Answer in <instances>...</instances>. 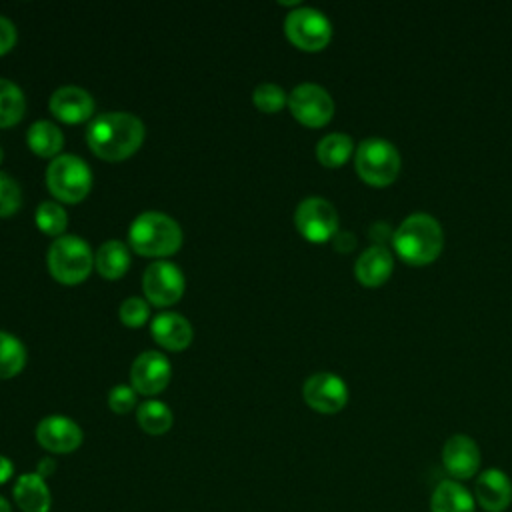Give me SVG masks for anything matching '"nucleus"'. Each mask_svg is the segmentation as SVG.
<instances>
[{
  "label": "nucleus",
  "mask_w": 512,
  "mask_h": 512,
  "mask_svg": "<svg viewBox=\"0 0 512 512\" xmlns=\"http://www.w3.org/2000/svg\"><path fill=\"white\" fill-rule=\"evenodd\" d=\"M136 420L144 432L158 436V434H164L170 430L172 410L160 400H146L138 406Z\"/></svg>",
  "instance_id": "obj_23"
},
{
  "label": "nucleus",
  "mask_w": 512,
  "mask_h": 512,
  "mask_svg": "<svg viewBox=\"0 0 512 512\" xmlns=\"http://www.w3.org/2000/svg\"><path fill=\"white\" fill-rule=\"evenodd\" d=\"M12 472H14V464L10 462V458L0 454V484H4L12 476Z\"/></svg>",
  "instance_id": "obj_35"
},
{
  "label": "nucleus",
  "mask_w": 512,
  "mask_h": 512,
  "mask_svg": "<svg viewBox=\"0 0 512 512\" xmlns=\"http://www.w3.org/2000/svg\"><path fill=\"white\" fill-rule=\"evenodd\" d=\"M150 332L154 340L168 350H184L192 342V326L178 312H160L152 318Z\"/></svg>",
  "instance_id": "obj_17"
},
{
  "label": "nucleus",
  "mask_w": 512,
  "mask_h": 512,
  "mask_svg": "<svg viewBox=\"0 0 512 512\" xmlns=\"http://www.w3.org/2000/svg\"><path fill=\"white\" fill-rule=\"evenodd\" d=\"M252 100L258 110L272 114V112H278L288 102V94L284 92L282 86L274 82H260L252 92Z\"/></svg>",
  "instance_id": "obj_28"
},
{
  "label": "nucleus",
  "mask_w": 512,
  "mask_h": 512,
  "mask_svg": "<svg viewBox=\"0 0 512 512\" xmlns=\"http://www.w3.org/2000/svg\"><path fill=\"white\" fill-rule=\"evenodd\" d=\"M50 112L62 122H82L92 116L94 98L88 90L74 84H66L52 92Z\"/></svg>",
  "instance_id": "obj_16"
},
{
  "label": "nucleus",
  "mask_w": 512,
  "mask_h": 512,
  "mask_svg": "<svg viewBox=\"0 0 512 512\" xmlns=\"http://www.w3.org/2000/svg\"><path fill=\"white\" fill-rule=\"evenodd\" d=\"M286 36L302 50H320L332 36V24L324 12L312 6H298L284 20Z\"/></svg>",
  "instance_id": "obj_7"
},
{
  "label": "nucleus",
  "mask_w": 512,
  "mask_h": 512,
  "mask_svg": "<svg viewBox=\"0 0 512 512\" xmlns=\"http://www.w3.org/2000/svg\"><path fill=\"white\" fill-rule=\"evenodd\" d=\"M54 470H56V462H54L52 458H42V460L38 462V466H36V474L42 476L44 480H46V476H50Z\"/></svg>",
  "instance_id": "obj_34"
},
{
  "label": "nucleus",
  "mask_w": 512,
  "mask_h": 512,
  "mask_svg": "<svg viewBox=\"0 0 512 512\" xmlns=\"http://www.w3.org/2000/svg\"><path fill=\"white\" fill-rule=\"evenodd\" d=\"M288 106L296 120L306 126H322L332 118L334 100L326 88L314 82H302L288 94Z\"/></svg>",
  "instance_id": "obj_10"
},
{
  "label": "nucleus",
  "mask_w": 512,
  "mask_h": 512,
  "mask_svg": "<svg viewBox=\"0 0 512 512\" xmlns=\"http://www.w3.org/2000/svg\"><path fill=\"white\" fill-rule=\"evenodd\" d=\"M0 512H10V504L2 496H0Z\"/></svg>",
  "instance_id": "obj_36"
},
{
  "label": "nucleus",
  "mask_w": 512,
  "mask_h": 512,
  "mask_svg": "<svg viewBox=\"0 0 512 512\" xmlns=\"http://www.w3.org/2000/svg\"><path fill=\"white\" fill-rule=\"evenodd\" d=\"M16 42V26L10 18L0 14V54L8 52Z\"/></svg>",
  "instance_id": "obj_32"
},
{
  "label": "nucleus",
  "mask_w": 512,
  "mask_h": 512,
  "mask_svg": "<svg viewBox=\"0 0 512 512\" xmlns=\"http://www.w3.org/2000/svg\"><path fill=\"white\" fill-rule=\"evenodd\" d=\"M354 244H356L354 234H350V232H336V234H334V246H336L338 250L348 252L350 248H354Z\"/></svg>",
  "instance_id": "obj_33"
},
{
  "label": "nucleus",
  "mask_w": 512,
  "mask_h": 512,
  "mask_svg": "<svg viewBox=\"0 0 512 512\" xmlns=\"http://www.w3.org/2000/svg\"><path fill=\"white\" fill-rule=\"evenodd\" d=\"M400 164V152L386 138H364L356 148V170L370 184L392 182L400 172Z\"/></svg>",
  "instance_id": "obj_6"
},
{
  "label": "nucleus",
  "mask_w": 512,
  "mask_h": 512,
  "mask_svg": "<svg viewBox=\"0 0 512 512\" xmlns=\"http://www.w3.org/2000/svg\"><path fill=\"white\" fill-rule=\"evenodd\" d=\"M302 394L306 404L322 414H334L342 410L348 400L346 382L332 372H316L308 376L302 386Z\"/></svg>",
  "instance_id": "obj_11"
},
{
  "label": "nucleus",
  "mask_w": 512,
  "mask_h": 512,
  "mask_svg": "<svg viewBox=\"0 0 512 512\" xmlns=\"http://www.w3.org/2000/svg\"><path fill=\"white\" fill-rule=\"evenodd\" d=\"M170 362L162 352L146 350L138 354L130 368V382L132 388L140 394H158L170 382Z\"/></svg>",
  "instance_id": "obj_12"
},
{
  "label": "nucleus",
  "mask_w": 512,
  "mask_h": 512,
  "mask_svg": "<svg viewBox=\"0 0 512 512\" xmlns=\"http://www.w3.org/2000/svg\"><path fill=\"white\" fill-rule=\"evenodd\" d=\"M136 404V390L132 386L126 384H116L110 394H108V406L116 412V414H126L134 408Z\"/></svg>",
  "instance_id": "obj_31"
},
{
  "label": "nucleus",
  "mask_w": 512,
  "mask_h": 512,
  "mask_svg": "<svg viewBox=\"0 0 512 512\" xmlns=\"http://www.w3.org/2000/svg\"><path fill=\"white\" fill-rule=\"evenodd\" d=\"M36 440L48 452L68 454L82 444V430L74 420L62 414H50L38 422Z\"/></svg>",
  "instance_id": "obj_13"
},
{
  "label": "nucleus",
  "mask_w": 512,
  "mask_h": 512,
  "mask_svg": "<svg viewBox=\"0 0 512 512\" xmlns=\"http://www.w3.org/2000/svg\"><path fill=\"white\" fill-rule=\"evenodd\" d=\"M120 320L126 324V326H142L146 320H148V314H150V306L146 300L138 298V296H130L126 298L122 304H120Z\"/></svg>",
  "instance_id": "obj_30"
},
{
  "label": "nucleus",
  "mask_w": 512,
  "mask_h": 512,
  "mask_svg": "<svg viewBox=\"0 0 512 512\" xmlns=\"http://www.w3.org/2000/svg\"><path fill=\"white\" fill-rule=\"evenodd\" d=\"M92 262L90 244L76 234H62L48 248V270L64 284L82 282L90 274Z\"/></svg>",
  "instance_id": "obj_4"
},
{
  "label": "nucleus",
  "mask_w": 512,
  "mask_h": 512,
  "mask_svg": "<svg viewBox=\"0 0 512 512\" xmlns=\"http://www.w3.org/2000/svg\"><path fill=\"white\" fill-rule=\"evenodd\" d=\"M184 274L170 260H154L142 276V288L154 306H168L184 294Z\"/></svg>",
  "instance_id": "obj_9"
},
{
  "label": "nucleus",
  "mask_w": 512,
  "mask_h": 512,
  "mask_svg": "<svg viewBox=\"0 0 512 512\" xmlns=\"http://www.w3.org/2000/svg\"><path fill=\"white\" fill-rule=\"evenodd\" d=\"M474 500L486 512H504L512 504V480L500 468L480 472L474 484Z\"/></svg>",
  "instance_id": "obj_15"
},
{
  "label": "nucleus",
  "mask_w": 512,
  "mask_h": 512,
  "mask_svg": "<svg viewBox=\"0 0 512 512\" xmlns=\"http://www.w3.org/2000/svg\"><path fill=\"white\" fill-rule=\"evenodd\" d=\"M26 142L38 156L48 158V156H54L62 148L64 134L54 122L36 120L30 124L28 132H26Z\"/></svg>",
  "instance_id": "obj_22"
},
{
  "label": "nucleus",
  "mask_w": 512,
  "mask_h": 512,
  "mask_svg": "<svg viewBox=\"0 0 512 512\" xmlns=\"http://www.w3.org/2000/svg\"><path fill=\"white\" fill-rule=\"evenodd\" d=\"M430 512H476V500L458 480H442L430 496Z\"/></svg>",
  "instance_id": "obj_20"
},
{
  "label": "nucleus",
  "mask_w": 512,
  "mask_h": 512,
  "mask_svg": "<svg viewBox=\"0 0 512 512\" xmlns=\"http://www.w3.org/2000/svg\"><path fill=\"white\" fill-rule=\"evenodd\" d=\"M392 266H394V260H392L390 250L382 244H374V246H368L358 256L354 272L362 284L378 286L390 276Z\"/></svg>",
  "instance_id": "obj_18"
},
{
  "label": "nucleus",
  "mask_w": 512,
  "mask_h": 512,
  "mask_svg": "<svg viewBox=\"0 0 512 512\" xmlns=\"http://www.w3.org/2000/svg\"><path fill=\"white\" fill-rule=\"evenodd\" d=\"M14 502L22 512H48L52 506V496L46 480L36 472L22 474L14 486Z\"/></svg>",
  "instance_id": "obj_19"
},
{
  "label": "nucleus",
  "mask_w": 512,
  "mask_h": 512,
  "mask_svg": "<svg viewBox=\"0 0 512 512\" xmlns=\"http://www.w3.org/2000/svg\"><path fill=\"white\" fill-rule=\"evenodd\" d=\"M2 156H4V152H2V146H0V162H2Z\"/></svg>",
  "instance_id": "obj_37"
},
{
  "label": "nucleus",
  "mask_w": 512,
  "mask_h": 512,
  "mask_svg": "<svg viewBox=\"0 0 512 512\" xmlns=\"http://www.w3.org/2000/svg\"><path fill=\"white\" fill-rule=\"evenodd\" d=\"M48 190L62 202H80L92 186L90 166L76 154H60L46 168Z\"/></svg>",
  "instance_id": "obj_5"
},
{
  "label": "nucleus",
  "mask_w": 512,
  "mask_h": 512,
  "mask_svg": "<svg viewBox=\"0 0 512 512\" xmlns=\"http://www.w3.org/2000/svg\"><path fill=\"white\" fill-rule=\"evenodd\" d=\"M86 140L92 152L104 160H124L144 140V124L130 112H104L90 120Z\"/></svg>",
  "instance_id": "obj_1"
},
{
  "label": "nucleus",
  "mask_w": 512,
  "mask_h": 512,
  "mask_svg": "<svg viewBox=\"0 0 512 512\" xmlns=\"http://www.w3.org/2000/svg\"><path fill=\"white\" fill-rule=\"evenodd\" d=\"M392 242L396 252L412 264L432 262L444 244L440 222L426 212H414L394 230Z\"/></svg>",
  "instance_id": "obj_2"
},
{
  "label": "nucleus",
  "mask_w": 512,
  "mask_h": 512,
  "mask_svg": "<svg viewBox=\"0 0 512 512\" xmlns=\"http://www.w3.org/2000/svg\"><path fill=\"white\" fill-rule=\"evenodd\" d=\"M352 138L344 132H330L316 144V156L324 166H340L352 154Z\"/></svg>",
  "instance_id": "obj_25"
},
{
  "label": "nucleus",
  "mask_w": 512,
  "mask_h": 512,
  "mask_svg": "<svg viewBox=\"0 0 512 512\" xmlns=\"http://www.w3.org/2000/svg\"><path fill=\"white\" fill-rule=\"evenodd\" d=\"M130 246L142 256H168L182 244L180 224L158 210L138 214L128 230Z\"/></svg>",
  "instance_id": "obj_3"
},
{
  "label": "nucleus",
  "mask_w": 512,
  "mask_h": 512,
  "mask_svg": "<svg viewBox=\"0 0 512 512\" xmlns=\"http://www.w3.org/2000/svg\"><path fill=\"white\" fill-rule=\"evenodd\" d=\"M26 364L24 344L10 332L0 330V378L18 374Z\"/></svg>",
  "instance_id": "obj_26"
},
{
  "label": "nucleus",
  "mask_w": 512,
  "mask_h": 512,
  "mask_svg": "<svg viewBox=\"0 0 512 512\" xmlns=\"http://www.w3.org/2000/svg\"><path fill=\"white\" fill-rule=\"evenodd\" d=\"M68 224V214L66 210L52 200H44L38 204L36 208V226L50 234V236H62V232L66 230Z\"/></svg>",
  "instance_id": "obj_27"
},
{
  "label": "nucleus",
  "mask_w": 512,
  "mask_h": 512,
  "mask_svg": "<svg viewBox=\"0 0 512 512\" xmlns=\"http://www.w3.org/2000/svg\"><path fill=\"white\" fill-rule=\"evenodd\" d=\"M294 224L304 238L324 242L336 234L338 212L326 198L308 196L296 206Z\"/></svg>",
  "instance_id": "obj_8"
},
{
  "label": "nucleus",
  "mask_w": 512,
  "mask_h": 512,
  "mask_svg": "<svg viewBox=\"0 0 512 512\" xmlns=\"http://www.w3.org/2000/svg\"><path fill=\"white\" fill-rule=\"evenodd\" d=\"M442 464L456 480H468L480 468V448L470 436L454 434L444 442Z\"/></svg>",
  "instance_id": "obj_14"
},
{
  "label": "nucleus",
  "mask_w": 512,
  "mask_h": 512,
  "mask_svg": "<svg viewBox=\"0 0 512 512\" xmlns=\"http://www.w3.org/2000/svg\"><path fill=\"white\" fill-rule=\"evenodd\" d=\"M26 108L24 92L8 78H0V128L16 124Z\"/></svg>",
  "instance_id": "obj_24"
},
{
  "label": "nucleus",
  "mask_w": 512,
  "mask_h": 512,
  "mask_svg": "<svg viewBox=\"0 0 512 512\" xmlns=\"http://www.w3.org/2000/svg\"><path fill=\"white\" fill-rule=\"evenodd\" d=\"M94 264L104 278H120L130 266L128 246L120 240H108L100 244L94 254Z\"/></svg>",
  "instance_id": "obj_21"
},
{
  "label": "nucleus",
  "mask_w": 512,
  "mask_h": 512,
  "mask_svg": "<svg viewBox=\"0 0 512 512\" xmlns=\"http://www.w3.org/2000/svg\"><path fill=\"white\" fill-rule=\"evenodd\" d=\"M20 202H22V190L18 182L10 174L0 172V216L14 214Z\"/></svg>",
  "instance_id": "obj_29"
}]
</instances>
